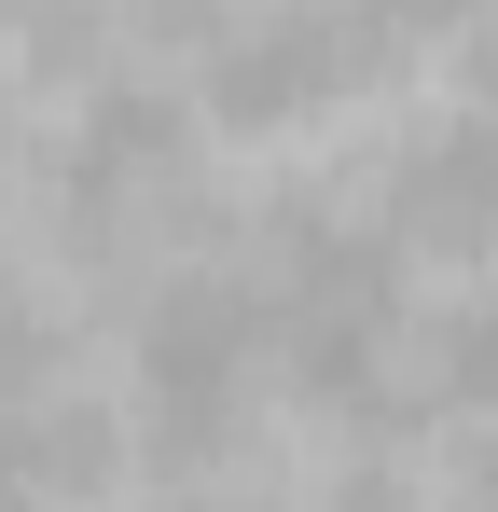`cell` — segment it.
Instances as JSON below:
<instances>
[{
  "label": "cell",
  "mask_w": 498,
  "mask_h": 512,
  "mask_svg": "<svg viewBox=\"0 0 498 512\" xmlns=\"http://www.w3.org/2000/svg\"><path fill=\"white\" fill-rule=\"evenodd\" d=\"M443 512H498V429L457 443V471H443Z\"/></svg>",
  "instance_id": "cell-8"
},
{
  "label": "cell",
  "mask_w": 498,
  "mask_h": 512,
  "mask_svg": "<svg viewBox=\"0 0 498 512\" xmlns=\"http://www.w3.org/2000/svg\"><path fill=\"white\" fill-rule=\"evenodd\" d=\"M415 42L402 28H346V14H222V42L194 56V111L236 125V139H277L305 111H346L360 84H388Z\"/></svg>",
  "instance_id": "cell-1"
},
{
  "label": "cell",
  "mask_w": 498,
  "mask_h": 512,
  "mask_svg": "<svg viewBox=\"0 0 498 512\" xmlns=\"http://www.w3.org/2000/svg\"><path fill=\"white\" fill-rule=\"evenodd\" d=\"M319 512H429V485H415L388 443H346V471L319 485Z\"/></svg>",
  "instance_id": "cell-6"
},
{
  "label": "cell",
  "mask_w": 498,
  "mask_h": 512,
  "mask_svg": "<svg viewBox=\"0 0 498 512\" xmlns=\"http://www.w3.org/2000/svg\"><path fill=\"white\" fill-rule=\"evenodd\" d=\"M0 512H28V499H0Z\"/></svg>",
  "instance_id": "cell-9"
},
{
  "label": "cell",
  "mask_w": 498,
  "mask_h": 512,
  "mask_svg": "<svg viewBox=\"0 0 498 512\" xmlns=\"http://www.w3.org/2000/svg\"><path fill=\"white\" fill-rule=\"evenodd\" d=\"M56 374H70V305H56V277H42V263L0 236V416H14V402H42Z\"/></svg>",
  "instance_id": "cell-5"
},
{
  "label": "cell",
  "mask_w": 498,
  "mask_h": 512,
  "mask_svg": "<svg viewBox=\"0 0 498 512\" xmlns=\"http://www.w3.org/2000/svg\"><path fill=\"white\" fill-rule=\"evenodd\" d=\"M443 84H457V111H498V14H471L443 42Z\"/></svg>",
  "instance_id": "cell-7"
},
{
  "label": "cell",
  "mask_w": 498,
  "mask_h": 512,
  "mask_svg": "<svg viewBox=\"0 0 498 512\" xmlns=\"http://www.w3.org/2000/svg\"><path fill=\"white\" fill-rule=\"evenodd\" d=\"M194 167V97L180 84H97L70 111V139H56V222H70L83 250H111V236H139V208H166Z\"/></svg>",
  "instance_id": "cell-2"
},
{
  "label": "cell",
  "mask_w": 498,
  "mask_h": 512,
  "mask_svg": "<svg viewBox=\"0 0 498 512\" xmlns=\"http://www.w3.org/2000/svg\"><path fill=\"white\" fill-rule=\"evenodd\" d=\"M388 250H498V111H429L388 153Z\"/></svg>",
  "instance_id": "cell-3"
},
{
  "label": "cell",
  "mask_w": 498,
  "mask_h": 512,
  "mask_svg": "<svg viewBox=\"0 0 498 512\" xmlns=\"http://www.w3.org/2000/svg\"><path fill=\"white\" fill-rule=\"evenodd\" d=\"M125 457H139L125 402H97V388H42V402H14V416H0V499H28V512L111 499V485H125Z\"/></svg>",
  "instance_id": "cell-4"
}]
</instances>
